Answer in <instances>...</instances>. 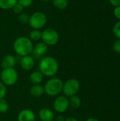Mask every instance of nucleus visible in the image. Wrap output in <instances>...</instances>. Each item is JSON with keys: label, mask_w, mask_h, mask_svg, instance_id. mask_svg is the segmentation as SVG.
<instances>
[{"label": "nucleus", "mask_w": 120, "mask_h": 121, "mask_svg": "<svg viewBox=\"0 0 120 121\" xmlns=\"http://www.w3.org/2000/svg\"><path fill=\"white\" fill-rule=\"evenodd\" d=\"M17 120L18 121H35V114L31 109L25 108L19 112Z\"/></svg>", "instance_id": "obj_11"}, {"label": "nucleus", "mask_w": 120, "mask_h": 121, "mask_svg": "<svg viewBox=\"0 0 120 121\" xmlns=\"http://www.w3.org/2000/svg\"><path fill=\"white\" fill-rule=\"evenodd\" d=\"M113 14H114L115 17L118 21H120V6H118L117 7H115L114 11H113Z\"/></svg>", "instance_id": "obj_27"}, {"label": "nucleus", "mask_w": 120, "mask_h": 121, "mask_svg": "<svg viewBox=\"0 0 120 121\" xmlns=\"http://www.w3.org/2000/svg\"><path fill=\"white\" fill-rule=\"evenodd\" d=\"M0 78L1 82L6 86H13L18 81V74L15 68H6L2 69Z\"/></svg>", "instance_id": "obj_4"}, {"label": "nucleus", "mask_w": 120, "mask_h": 121, "mask_svg": "<svg viewBox=\"0 0 120 121\" xmlns=\"http://www.w3.org/2000/svg\"><path fill=\"white\" fill-rule=\"evenodd\" d=\"M29 38L32 41H39L42 38V31L37 29H33L29 33Z\"/></svg>", "instance_id": "obj_18"}, {"label": "nucleus", "mask_w": 120, "mask_h": 121, "mask_svg": "<svg viewBox=\"0 0 120 121\" xmlns=\"http://www.w3.org/2000/svg\"><path fill=\"white\" fill-rule=\"evenodd\" d=\"M69 106L73 108H79L81 105V100L79 96L77 95H74L68 98Z\"/></svg>", "instance_id": "obj_16"}, {"label": "nucleus", "mask_w": 120, "mask_h": 121, "mask_svg": "<svg viewBox=\"0 0 120 121\" xmlns=\"http://www.w3.org/2000/svg\"><path fill=\"white\" fill-rule=\"evenodd\" d=\"M18 3V0H0V9L4 10L12 9L13 6Z\"/></svg>", "instance_id": "obj_17"}, {"label": "nucleus", "mask_w": 120, "mask_h": 121, "mask_svg": "<svg viewBox=\"0 0 120 121\" xmlns=\"http://www.w3.org/2000/svg\"><path fill=\"white\" fill-rule=\"evenodd\" d=\"M63 82L58 77H52L45 84V94L50 96H57L62 92Z\"/></svg>", "instance_id": "obj_3"}, {"label": "nucleus", "mask_w": 120, "mask_h": 121, "mask_svg": "<svg viewBox=\"0 0 120 121\" xmlns=\"http://www.w3.org/2000/svg\"><path fill=\"white\" fill-rule=\"evenodd\" d=\"M44 79L43 74L38 70L33 72L29 76V80L33 84H40Z\"/></svg>", "instance_id": "obj_15"}, {"label": "nucleus", "mask_w": 120, "mask_h": 121, "mask_svg": "<svg viewBox=\"0 0 120 121\" xmlns=\"http://www.w3.org/2000/svg\"><path fill=\"white\" fill-rule=\"evenodd\" d=\"M80 89V84L76 79H69L63 84L62 92L67 98L76 95Z\"/></svg>", "instance_id": "obj_7"}, {"label": "nucleus", "mask_w": 120, "mask_h": 121, "mask_svg": "<svg viewBox=\"0 0 120 121\" xmlns=\"http://www.w3.org/2000/svg\"><path fill=\"white\" fill-rule=\"evenodd\" d=\"M109 2L114 7H117L118 6H120V0H109Z\"/></svg>", "instance_id": "obj_28"}, {"label": "nucleus", "mask_w": 120, "mask_h": 121, "mask_svg": "<svg viewBox=\"0 0 120 121\" xmlns=\"http://www.w3.org/2000/svg\"><path fill=\"white\" fill-rule=\"evenodd\" d=\"M30 94L33 97H40L45 94L44 86L41 84H33L30 89Z\"/></svg>", "instance_id": "obj_14"}, {"label": "nucleus", "mask_w": 120, "mask_h": 121, "mask_svg": "<svg viewBox=\"0 0 120 121\" xmlns=\"http://www.w3.org/2000/svg\"><path fill=\"white\" fill-rule=\"evenodd\" d=\"M65 121H79L76 118H74V117H69L66 119H65Z\"/></svg>", "instance_id": "obj_30"}, {"label": "nucleus", "mask_w": 120, "mask_h": 121, "mask_svg": "<svg viewBox=\"0 0 120 121\" xmlns=\"http://www.w3.org/2000/svg\"><path fill=\"white\" fill-rule=\"evenodd\" d=\"M69 107V99L64 95L57 96L53 102V108L54 110L59 113H63L66 112Z\"/></svg>", "instance_id": "obj_8"}, {"label": "nucleus", "mask_w": 120, "mask_h": 121, "mask_svg": "<svg viewBox=\"0 0 120 121\" xmlns=\"http://www.w3.org/2000/svg\"><path fill=\"white\" fill-rule=\"evenodd\" d=\"M86 121H100L98 119H97V118H88L87 120Z\"/></svg>", "instance_id": "obj_31"}, {"label": "nucleus", "mask_w": 120, "mask_h": 121, "mask_svg": "<svg viewBox=\"0 0 120 121\" xmlns=\"http://www.w3.org/2000/svg\"><path fill=\"white\" fill-rule=\"evenodd\" d=\"M56 121H65V118L63 116L59 115L56 118Z\"/></svg>", "instance_id": "obj_29"}, {"label": "nucleus", "mask_w": 120, "mask_h": 121, "mask_svg": "<svg viewBox=\"0 0 120 121\" xmlns=\"http://www.w3.org/2000/svg\"><path fill=\"white\" fill-rule=\"evenodd\" d=\"M23 9H24V8H23L20 4H18V3L16 4L13 6V7L12 8L13 12H14L15 13H16V14H20V13H23Z\"/></svg>", "instance_id": "obj_24"}, {"label": "nucleus", "mask_w": 120, "mask_h": 121, "mask_svg": "<svg viewBox=\"0 0 120 121\" xmlns=\"http://www.w3.org/2000/svg\"><path fill=\"white\" fill-rule=\"evenodd\" d=\"M33 41L28 37L21 36L17 38L13 44L14 52L20 57L30 55L33 50Z\"/></svg>", "instance_id": "obj_2"}, {"label": "nucleus", "mask_w": 120, "mask_h": 121, "mask_svg": "<svg viewBox=\"0 0 120 121\" xmlns=\"http://www.w3.org/2000/svg\"><path fill=\"white\" fill-rule=\"evenodd\" d=\"M48 46L43 42H40L37 44L35 45V47H33V50L32 52L33 58L39 59L42 58L47 52Z\"/></svg>", "instance_id": "obj_9"}, {"label": "nucleus", "mask_w": 120, "mask_h": 121, "mask_svg": "<svg viewBox=\"0 0 120 121\" xmlns=\"http://www.w3.org/2000/svg\"><path fill=\"white\" fill-rule=\"evenodd\" d=\"M42 1H52V0H40Z\"/></svg>", "instance_id": "obj_32"}, {"label": "nucleus", "mask_w": 120, "mask_h": 121, "mask_svg": "<svg viewBox=\"0 0 120 121\" xmlns=\"http://www.w3.org/2000/svg\"><path fill=\"white\" fill-rule=\"evenodd\" d=\"M41 40L47 46H53L59 42V35L56 30L51 28H47L42 31Z\"/></svg>", "instance_id": "obj_6"}, {"label": "nucleus", "mask_w": 120, "mask_h": 121, "mask_svg": "<svg viewBox=\"0 0 120 121\" xmlns=\"http://www.w3.org/2000/svg\"><path fill=\"white\" fill-rule=\"evenodd\" d=\"M20 65L25 71L31 70L35 66V59L31 55H26L21 57L20 60Z\"/></svg>", "instance_id": "obj_10"}, {"label": "nucleus", "mask_w": 120, "mask_h": 121, "mask_svg": "<svg viewBox=\"0 0 120 121\" xmlns=\"http://www.w3.org/2000/svg\"><path fill=\"white\" fill-rule=\"evenodd\" d=\"M9 109V104L6 100L4 99H0V113H5Z\"/></svg>", "instance_id": "obj_20"}, {"label": "nucleus", "mask_w": 120, "mask_h": 121, "mask_svg": "<svg viewBox=\"0 0 120 121\" xmlns=\"http://www.w3.org/2000/svg\"><path fill=\"white\" fill-rule=\"evenodd\" d=\"M38 69L43 76L53 77L59 71V63L53 57L44 56L40 60Z\"/></svg>", "instance_id": "obj_1"}, {"label": "nucleus", "mask_w": 120, "mask_h": 121, "mask_svg": "<svg viewBox=\"0 0 120 121\" xmlns=\"http://www.w3.org/2000/svg\"><path fill=\"white\" fill-rule=\"evenodd\" d=\"M52 4L55 8L63 10L68 6V0H52Z\"/></svg>", "instance_id": "obj_19"}, {"label": "nucleus", "mask_w": 120, "mask_h": 121, "mask_svg": "<svg viewBox=\"0 0 120 121\" xmlns=\"http://www.w3.org/2000/svg\"><path fill=\"white\" fill-rule=\"evenodd\" d=\"M47 18L45 13L42 11H36L30 16L28 23L33 29L40 30L47 23Z\"/></svg>", "instance_id": "obj_5"}, {"label": "nucleus", "mask_w": 120, "mask_h": 121, "mask_svg": "<svg viewBox=\"0 0 120 121\" xmlns=\"http://www.w3.org/2000/svg\"><path fill=\"white\" fill-rule=\"evenodd\" d=\"M7 93L6 86L4 85L1 82H0V99H4Z\"/></svg>", "instance_id": "obj_23"}, {"label": "nucleus", "mask_w": 120, "mask_h": 121, "mask_svg": "<svg viewBox=\"0 0 120 121\" xmlns=\"http://www.w3.org/2000/svg\"><path fill=\"white\" fill-rule=\"evenodd\" d=\"M112 31H113V33H114L115 36L117 39H120V21H118L114 25Z\"/></svg>", "instance_id": "obj_22"}, {"label": "nucleus", "mask_w": 120, "mask_h": 121, "mask_svg": "<svg viewBox=\"0 0 120 121\" xmlns=\"http://www.w3.org/2000/svg\"><path fill=\"white\" fill-rule=\"evenodd\" d=\"M17 60L16 57H14L12 55H7L4 57L2 59L1 66L2 69H6V68H14L16 66Z\"/></svg>", "instance_id": "obj_13"}, {"label": "nucleus", "mask_w": 120, "mask_h": 121, "mask_svg": "<svg viewBox=\"0 0 120 121\" xmlns=\"http://www.w3.org/2000/svg\"><path fill=\"white\" fill-rule=\"evenodd\" d=\"M112 48L115 52L120 54V39H117L115 41V43H113Z\"/></svg>", "instance_id": "obj_26"}, {"label": "nucleus", "mask_w": 120, "mask_h": 121, "mask_svg": "<svg viewBox=\"0 0 120 121\" xmlns=\"http://www.w3.org/2000/svg\"><path fill=\"white\" fill-rule=\"evenodd\" d=\"M38 117L41 121H53L54 113L50 108H42L38 112Z\"/></svg>", "instance_id": "obj_12"}, {"label": "nucleus", "mask_w": 120, "mask_h": 121, "mask_svg": "<svg viewBox=\"0 0 120 121\" xmlns=\"http://www.w3.org/2000/svg\"><path fill=\"white\" fill-rule=\"evenodd\" d=\"M29 18H30V16L26 13H21L20 14H18V21L22 23H27L29 21Z\"/></svg>", "instance_id": "obj_21"}, {"label": "nucleus", "mask_w": 120, "mask_h": 121, "mask_svg": "<svg viewBox=\"0 0 120 121\" xmlns=\"http://www.w3.org/2000/svg\"><path fill=\"white\" fill-rule=\"evenodd\" d=\"M33 0H18V3L20 4L23 8L29 7L32 5Z\"/></svg>", "instance_id": "obj_25"}]
</instances>
